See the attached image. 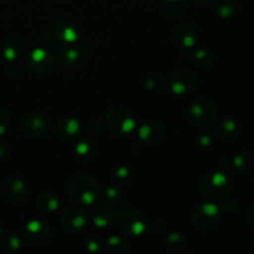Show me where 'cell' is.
I'll list each match as a JSON object with an SVG mask.
<instances>
[{"instance_id":"obj_24","label":"cell","mask_w":254,"mask_h":254,"mask_svg":"<svg viewBox=\"0 0 254 254\" xmlns=\"http://www.w3.org/2000/svg\"><path fill=\"white\" fill-rule=\"evenodd\" d=\"M124 192L122 190V188L117 184H111V185L107 186L104 189V192H103V202L104 206L109 210H112L113 207H116L117 205H119L123 198Z\"/></svg>"},{"instance_id":"obj_16","label":"cell","mask_w":254,"mask_h":254,"mask_svg":"<svg viewBox=\"0 0 254 254\" xmlns=\"http://www.w3.org/2000/svg\"><path fill=\"white\" fill-rule=\"evenodd\" d=\"M81 129V123L73 116H62L56 124L57 136L64 141H72L78 138Z\"/></svg>"},{"instance_id":"obj_14","label":"cell","mask_w":254,"mask_h":254,"mask_svg":"<svg viewBox=\"0 0 254 254\" xmlns=\"http://www.w3.org/2000/svg\"><path fill=\"white\" fill-rule=\"evenodd\" d=\"M50 121L41 112H31L22 119V129L30 136H42L49 130Z\"/></svg>"},{"instance_id":"obj_33","label":"cell","mask_w":254,"mask_h":254,"mask_svg":"<svg viewBox=\"0 0 254 254\" xmlns=\"http://www.w3.org/2000/svg\"><path fill=\"white\" fill-rule=\"evenodd\" d=\"M160 76L158 73H149L144 78V84H145V88L148 89H156L160 86Z\"/></svg>"},{"instance_id":"obj_40","label":"cell","mask_w":254,"mask_h":254,"mask_svg":"<svg viewBox=\"0 0 254 254\" xmlns=\"http://www.w3.org/2000/svg\"><path fill=\"white\" fill-rule=\"evenodd\" d=\"M246 220H247L248 225H250L252 228H254V205L248 208L247 215H246Z\"/></svg>"},{"instance_id":"obj_36","label":"cell","mask_w":254,"mask_h":254,"mask_svg":"<svg viewBox=\"0 0 254 254\" xmlns=\"http://www.w3.org/2000/svg\"><path fill=\"white\" fill-rule=\"evenodd\" d=\"M11 154V149H10L9 144L5 141H0V161L6 160Z\"/></svg>"},{"instance_id":"obj_45","label":"cell","mask_w":254,"mask_h":254,"mask_svg":"<svg viewBox=\"0 0 254 254\" xmlns=\"http://www.w3.org/2000/svg\"><path fill=\"white\" fill-rule=\"evenodd\" d=\"M253 186H254V181H253Z\"/></svg>"},{"instance_id":"obj_6","label":"cell","mask_w":254,"mask_h":254,"mask_svg":"<svg viewBox=\"0 0 254 254\" xmlns=\"http://www.w3.org/2000/svg\"><path fill=\"white\" fill-rule=\"evenodd\" d=\"M54 230L49 222L41 220L29 221L22 228V238L30 246H45L52 240Z\"/></svg>"},{"instance_id":"obj_7","label":"cell","mask_w":254,"mask_h":254,"mask_svg":"<svg viewBox=\"0 0 254 254\" xmlns=\"http://www.w3.org/2000/svg\"><path fill=\"white\" fill-rule=\"evenodd\" d=\"M149 225L148 216L139 210L127 211L119 217L118 227L123 235L128 237H136L143 235Z\"/></svg>"},{"instance_id":"obj_37","label":"cell","mask_w":254,"mask_h":254,"mask_svg":"<svg viewBox=\"0 0 254 254\" xmlns=\"http://www.w3.org/2000/svg\"><path fill=\"white\" fill-rule=\"evenodd\" d=\"M84 245H86V250L89 253H96L99 250V241L96 238H88Z\"/></svg>"},{"instance_id":"obj_26","label":"cell","mask_w":254,"mask_h":254,"mask_svg":"<svg viewBox=\"0 0 254 254\" xmlns=\"http://www.w3.org/2000/svg\"><path fill=\"white\" fill-rule=\"evenodd\" d=\"M215 11L221 19H231L237 12V5L233 0H217Z\"/></svg>"},{"instance_id":"obj_8","label":"cell","mask_w":254,"mask_h":254,"mask_svg":"<svg viewBox=\"0 0 254 254\" xmlns=\"http://www.w3.org/2000/svg\"><path fill=\"white\" fill-rule=\"evenodd\" d=\"M169 86L171 92L176 96H186L196 88L197 78L190 69L179 68L169 77Z\"/></svg>"},{"instance_id":"obj_35","label":"cell","mask_w":254,"mask_h":254,"mask_svg":"<svg viewBox=\"0 0 254 254\" xmlns=\"http://www.w3.org/2000/svg\"><path fill=\"white\" fill-rule=\"evenodd\" d=\"M86 130L91 135L98 136L103 133V127H102V124L99 122H89L86 126Z\"/></svg>"},{"instance_id":"obj_41","label":"cell","mask_w":254,"mask_h":254,"mask_svg":"<svg viewBox=\"0 0 254 254\" xmlns=\"http://www.w3.org/2000/svg\"><path fill=\"white\" fill-rule=\"evenodd\" d=\"M191 1H193L195 4H198V5H206V4H210V2H212L213 0H191Z\"/></svg>"},{"instance_id":"obj_21","label":"cell","mask_w":254,"mask_h":254,"mask_svg":"<svg viewBox=\"0 0 254 254\" xmlns=\"http://www.w3.org/2000/svg\"><path fill=\"white\" fill-rule=\"evenodd\" d=\"M233 171L238 174H247L254 169V153L251 150H242L232 159Z\"/></svg>"},{"instance_id":"obj_19","label":"cell","mask_w":254,"mask_h":254,"mask_svg":"<svg viewBox=\"0 0 254 254\" xmlns=\"http://www.w3.org/2000/svg\"><path fill=\"white\" fill-rule=\"evenodd\" d=\"M36 206L44 215H52L60 207V198L54 191H42L36 198Z\"/></svg>"},{"instance_id":"obj_43","label":"cell","mask_w":254,"mask_h":254,"mask_svg":"<svg viewBox=\"0 0 254 254\" xmlns=\"http://www.w3.org/2000/svg\"><path fill=\"white\" fill-rule=\"evenodd\" d=\"M146 1H151V0H146Z\"/></svg>"},{"instance_id":"obj_30","label":"cell","mask_w":254,"mask_h":254,"mask_svg":"<svg viewBox=\"0 0 254 254\" xmlns=\"http://www.w3.org/2000/svg\"><path fill=\"white\" fill-rule=\"evenodd\" d=\"M2 247L6 252H16V251L20 250L21 247V241H20V237L15 233H10L6 237L4 238V242H2Z\"/></svg>"},{"instance_id":"obj_15","label":"cell","mask_w":254,"mask_h":254,"mask_svg":"<svg viewBox=\"0 0 254 254\" xmlns=\"http://www.w3.org/2000/svg\"><path fill=\"white\" fill-rule=\"evenodd\" d=\"M173 36L179 46L184 47V49H191L197 42V27L190 21L179 22L174 29Z\"/></svg>"},{"instance_id":"obj_38","label":"cell","mask_w":254,"mask_h":254,"mask_svg":"<svg viewBox=\"0 0 254 254\" xmlns=\"http://www.w3.org/2000/svg\"><path fill=\"white\" fill-rule=\"evenodd\" d=\"M197 141L202 148H208L212 144V138H211V135L208 133H201L200 136L197 138Z\"/></svg>"},{"instance_id":"obj_22","label":"cell","mask_w":254,"mask_h":254,"mask_svg":"<svg viewBox=\"0 0 254 254\" xmlns=\"http://www.w3.org/2000/svg\"><path fill=\"white\" fill-rule=\"evenodd\" d=\"M215 133L217 138L222 139V140H233L240 134V126L233 119H223V121L217 123L215 128Z\"/></svg>"},{"instance_id":"obj_42","label":"cell","mask_w":254,"mask_h":254,"mask_svg":"<svg viewBox=\"0 0 254 254\" xmlns=\"http://www.w3.org/2000/svg\"><path fill=\"white\" fill-rule=\"evenodd\" d=\"M1 233H2V228H1V226H0V236H1Z\"/></svg>"},{"instance_id":"obj_9","label":"cell","mask_w":254,"mask_h":254,"mask_svg":"<svg viewBox=\"0 0 254 254\" xmlns=\"http://www.w3.org/2000/svg\"><path fill=\"white\" fill-rule=\"evenodd\" d=\"M56 62V57L47 49H35L26 59L27 68L34 74H45L51 71Z\"/></svg>"},{"instance_id":"obj_10","label":"cell","mask_w":254,"mask_h":254,"mask_svg":"<svg viewBox=\"0 0 254 254\" xmlns=\"http://www.w3.org/2000/svg\"><path fill=\"white\" fill-rule=\"evenodd\" d=\"M1 195L7 202L19 205L27 198L29 189L21 179L9 176L1 184Z\"/></svg>"},{"instance_id":"obj_44","label":"cell","mask_w":254,"mask_h":254,"mask_svg":"<svg viewBox=\"0 0 254 254\" xmlns=\"http://www.w3.org/2000/svg\"><path fill=\"white\" fill-rule=\"evenodd\" d=\"M253 243H254V238H253Z\"/></svg>"},{"instance_id":"obj_39","label":"cell","mask_w":254,"mask_h":254,"mask_svg":"<svg viewBox=\"0 0 254 254\" xmlns=\"http://www.w3.org/2000/svg\"><path fill=\"white\" fill-rule=\"evenodd\" d=\"M42 44H44V46H55L57 47L59 46V42H57V40L55 39V36L51 34H45L44 36H42Z\"/></svg>"},{"instance_id":"obj_20","label":"cell","mask_w":254,"mask_h":254,"mask_svg":"<svg viewBox=\"0 0 254 254\" xmlns=\"http://www.w3.org/2000/svg\"><path fill=\"white\" fill-rule=\"evenodd\" d=\"M159 10L169 19H176L186 11V0H159Z\"/></svg>"},{"instance_id":"obj_34","label":"cell","mask_w":254,"mask_h":254,"mask_svg":"<svg viewBox=\"0 0 254 254\" xmlns=\"http://www.w3.org/2000/svg\"><path fill=\"white\" fill-rule=\"evenodd\" d=\"M221 212L226 213V215H233V213L237 212L238 210V203L235 200H226L223 201L222 205L220 207Z\"/></svg>"},{"instance_id":"obj_17","label":"cell","mask_w":254,"mask_h":254,"mask_svg":"<svg viewBox=\"0 0 254 254\" xmlns=\"http://www.w3.org/2000/svg\"><path fill=\"white\" fill-rule=\"evenodd\" d=\"M52 35L60 45L73 44L79 39L78 29L69 20H61L57 24H55L54 29H52Z\"/></svg>"},{"instance_id":"obj_28","label":"cell","mask_w":254,"mask_h":254,"mask_svg":"<svg viewBox=\"0 0 254 254\" xmlns=\"http://www.w3.org/2000/svg\"><path fill=\"white\" fill-rule=\"evenodd\" d=\"M113 212L109 208H102L93 215V225L97 228H108L113 223Z\"/></svg>"},{"instance_id":"obj_32","label":"cell","mask_w":254,"mask_h":254,"mask_svg":"<svg viewBox=\"0 0 254 254\" xmlns=\"http://www.w3.org/2000/svg\"><path fill=\"white\" fill-rule=\"evenodd\" d=\"M10 127V116L7 111L0 107V135H4Z\"/></svg>"},{"instance_id":"obj_12","label":"cell","mask_w":254,"mask_h":254,"mask_svg":"<svg viewBox=\"0 0 254 254\" xmlns=\"http://www.w3.org/2000/svg\"><path fill=\"white\" fill-rule=\"evenodd\" d=\"M138 136L148 145H158L165 139L166 128L160 121L149 119L138 128Z\"/></svg>"},{"instance_id":"obj_5","label":"cell","mask_w":254,"mask_h":254,"mask_svg":"<svg viewBox=\"0 0 254 254\" xmlns=\"http://www.w3.org/2000/svg\"><path fill=\"white\" fill-rule=\"evenodd\" d=\"M221 221V210L215 203H200L191 213V222L196 230L201 232H210L215 230Z\"/></svg>"},{"instance_id":"obj_31","label":"cell","mask_w":254,"mask_h":254,"mask_svg":"<svg viewBox=\"0 0 254 254\" xmlns=\"http://www.w3.org/2000/svg\"><path fill=\"white\" fill-rule=\"evenodd\" d=\"M114 179L119 184H128L133 179V171L126 165H121L114 170Z\"/></svg>"},{"instance_id":"obj_3","label":"cell","mask_w":254,"mask_h":254,"mask_svg":"<svg viewBox=\"0 0 254 254\" xmlns=\"http://www.w3.org/2000/svg\"><path fill=\"white\" fill-rule=\"evenodd\" d=\"M216 117H217V108L215 103L203 97L193 99L186 109L188 121L198 128L211 126L216 121Z\"/></svg>"},{"instance_id":"obj_1","label":"cell","mask_w":254,"mask_h":254,"mask_svg":"<svg viewBox=\"0 0 254 254\" xmlns=\"http://www.w3.org/2000/svg\"><path fill=\"white\" fill-rule=\"evenodd\" d=\"M67 195L77 205L92 206L101 198L102 191L98 181L87 174H78L69 179L66 186Z\"/></svg>"},{"instance_id":"obj_29","label":"cell","mask_w":254,"mask_h":254,"mask_svg":"<svg viewBox=\"0 0 254 254\" xmlns=\"http://www.w3.org/2000/svg\"><path fill=\"white\" fill-rule=\"evenodd\" d=\"M195 62L201 68H208L213 64V55L205 49H200L195 52Z\"/></svg>"},{"instance_id":"obj_4","label":"cell","mask_w":254,"mask_h":254,"mask_svg":"<svg viewBox=\"0 0 254 254\" xmlns=\"http://www.w3.org/2000/svg\"><path fill=\"white\" fill-rule=\"evenodd\" d=\"M106 124L112 134L124 136L136 128V119L126 107H113L107 113Z\"/></svg>"},{"instance_id":"obj_25","label":"cell","mask_w":254,"mask_h":254,"mask_svg":"<svg viewBox=\"0 0 254 254\" xmlns=\"http://www.w3.org/2000/svg\"><path fill=\"white\" fill-rule=\"evenodd\" d=\"M76 153L79 158L86 159V160H89V159L94 158L97 154V145L94 141H92L91 139L83 138L77 143L76 145Z\"/></svg>"},{"instance_id":"obj_13","label":"cell","mask_w":254,"mask_h":254,"mask_svg":"<svg viewBox=\"0 0 254 254\" xmlns=\"http://www.w3.org/2000/svg\"><path fill=\"white\" fill-rule=\"evenodd\" d=\"M83 56V52L77 45V41L73 44L59 45L56 47V55H55L59 64L64 68H74L78 66Z\"/></svg>"},{"instance_id":"obj_23","label":"cell","mask_w":254,"mask_h":254,"mask_svg":"<svg viewBox=\"0 0 254 254\" xmlns=\"http://www.w3.org/2000/svg\"><path fill=\"white\" fill-rule=\"evenodd\" d=\"M166 250L171 254H181L188 250V240L180 232H171L165 241Z\"/></svg>"},{"instance_id":"obj_27","label":"cell","mask_w":254,"mask_h":254,"mask_svg":"<svg viewBox=\"0 0 254 254\" xmlns=\"http://www.w3.org/2000/svg\"><path fill=\"white\" fill-rule=\"evenodd\" d=\"M104 248H106L107 252L112 254H126L129 252L128 243L123 238L118 237V236H111L106 241Z\"/></svg>"},{"instance_id":"obj_2","label":"cell","mask_w":254,"mask_h":254,"mask_svg":"<svg viewBox=\"0 0 254 254\" xmlns=\"http://www.w3.org/2000/svg\"><path fill=\"white\" fill-rule=\"evenodd\" d=\"M233 189V179L223 171L205 174L200 181V191L210 200H222Z\"/></svg>"},{"instance_id":"obj_11","label":"cell","mask_w":254,"mask_h":254,"mask_svg":"<svg viewBox=\"0 0 254 254\" xmlns=\"http://www.w3.org/2000/svg\"><path fill=\"white\" fill-rule=\"evenodd\" d=\"M60 223L66 232L71 235L79 233L88 223V215L77 206L68 207L60 217Z\"/></svg>"},{"instance_id":"obj_18","label":"cell","mask_w":254,"mask_h":254,"mask_svg":"<svg viewBox=\"0 0 254 254\" xmlns=\"http://www.w3.org/2000/svg\"><path fill=\"white\" fill-rule=\"evenodd\" d=\"M26 49V44H25L24 39L16 35H12L9 36L4 41L2 45V55H4V59L9 62L16 61L17 59L22 56V54L25 52Z\"/></svg>"}]
</instances>
